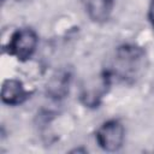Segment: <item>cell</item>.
Here are the masks:
<instances>
[{
	"label": "cell",
	"mask_w": 154,
	"mask_h": 154,
	"mask_svg": "<svg viewBox=\"0 0 154 154\" xmlns=\"http://www.w3.org/2000/svg\"><path fill=\"white\" fill-rule=\"evenodd\" d=\"M146 66V51L134 43H124L119 46L112 59L109 67L105 69L112 81L117 79L128 84H132L142 75Z\"/></svg>",
	"instance_id": "obj_1"
},
{
	"label": "cell",
	"mask_w": 154,
	"mask_h": 154,
	"mask_svg": "<svg viewBox=\"0 0 154 154\" xmlns=\"http://www.w3.org/2000/svg\"><path fill=\"white\" fill-rule=\"evenodd\" d=\"M37 45L38 35L32 28H19L4 42V51L19 61H26L36 52Z\"/></svg>",
	"instance_id": "obj_2"
},
{
	"label": "cell",
	"mask_w": 154,
	"mask_h": 154,
	"mask_svg": "<svg viewBox=\"0 0 154 154\" xmlns=\"http://www.w3.org/2000/svg\"><path fill=\"white\" fill-rule=\"evenodd\" d=\"M95 141L105 152H118L125 141V128L119 119L103 122L95 131Z\"/></svg>",
	"instance_id": "obj_3"
},
{
	"label": "cell",
	"mask_w": 154,
	"mask_h": 154,
	"mask_svg": "<svg viewBox=\"0 0 154 154\" xmlns=\"http://www.w3.org/2000/svg\"><path fill=\"white\" fill-rule=\"evenodd\" d=\"M112 82L113 81L109 73L106 70H103L96 78L90 79L81 88V93H79L81 102L85 107H90V108L99 107L103 96L107 94V90L111 87Z\"/></svg>",
	"instance_id": "obj_4"
},
{
	"label": "cell",
	"mask_w": 154,
	"mask_h": 154,
	"mask_svg": "<svg viewBox=\"0 0 154 154\" xmlns=\"http://www.w3.org/2000/svg\"><path fill=\"white\" fill-rule=\"evenodd\" d=\"M32 91L26 90L22 81L17 78H8L5 79L2 83L0 96H1V101L5 105L18 106L24 103L30 97Z\"/></svg>",
	"instance_id": "obj_5"
},
{
	"label": "cell",
	"mask_w": 154,
	"mask_h": 154,
	"mask_svg": "<svg viewBox=\"0 0 154 154\" xmlns=\"http://www.w3.org/2000/svg\"><path fill=\"white\" fill-rule=\"evenodd\" d=\"M72 73L69 69H60L55 71L47 83V94L53 100H61L66 97L70 90Z\"/></svg>",
	"instance_id": "obj_6"
},
{
	"label": "cell",
	"mask_w": 154,
	"mask_h": 154,
	"mask_svg": "<svg viewBox=\"0 0 154 154\" xmlns=\"http://www.w3.org/2000/svg\"><path fill=\"white\" fill-rule=\"evenodd\" d=\"M85 12L94 22L101 23L109 18L116 0H81Z\"/></svg>",
	"instance_id": "obj_7"
},
{
	"label": "cell",
	"mask_w": 154,
	"mask_h": 154,
	"mask_svg": "<svg viewBox=\"0 0 154 154\" xmlns=\"http://www.w3.org/2000/svg\"><path fill=\"white\" fill-rule=\"evenodd\" d=\"M148 20L152 24L153 29H154V0H150L149 2V7H148Z\"/></svg>",
	"instance_id": "obj_8"
},
{
	"label": "cell",
	"mask_w": 154,
	"mask_h": 154,
	"mask_svg": "<svg viewBox=\"0 0 154 154\" xmlns=\"http://www.w3.org/2000/svg\"><path fill=\"white\" fill-rule=\"evenodd\" d=\"M2 1H5V0H2Z\"/></svg>",
	"instance_id": "obj_9"
}]
</instances>
